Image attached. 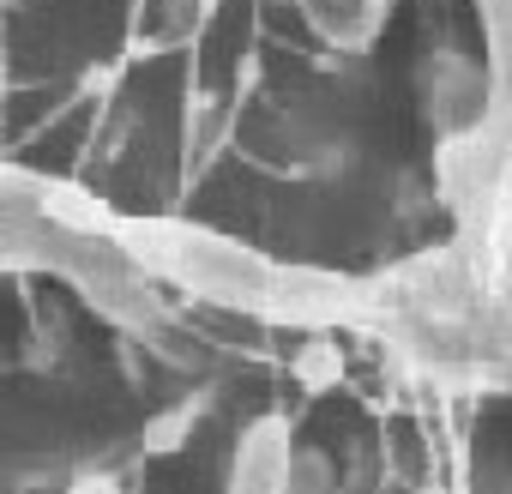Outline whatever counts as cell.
I'll return each mask as SVG.
<instances>
[{
  "label": "cell",
  "instance_id": "1",
  "mask_svg": "<svg viewBox=\"0 0 512 494\" xmlns=\"http://www.w3.org/2000/svg\"><path fill=\"white\" fill-rule=\"evenodd\" d=\"M115 247L151 284H169L193 302L253 314V320L266 314V296H272V278H278V266L266 254H253V247H241L217 229L181 223V217H121Z\"/></svg>",
  "mask_w": 512,
  "mask_h": 494
},
{
  "label": "cell",
  "instance_id": "2",
  "mask_svg": "<svg viewBox=\"0 0 512 494\" xmlns=\"http://www.w3.org/2000/svg\"><path fill=\"white\" fill-rule=\"evenodd\" d=\"M260 320L290 332H356V326H374V284H356L320 266H278Z\"/></svg>",
  "mask_w": 512,
  "mask_h": 494
},
{
  "label": "cell",
  "instance_id": "3",
  "mask_svg": "<svg viewBox=\"0 0 512 494\" xmlns=\"http://www.w3.org/2000/svg\"><path fill=\"white\" fill-rule=\"evenodd\" d=\"M223 494H296V422L284 410H260L235 428Z\"/></svg>",
  "mask_w": 512,
  "mask_h": 494
},
{
  "label": "cell",
  "instance_id": "4",
  "mask_svg": "<svg viewBox=\"0 0 512 494\" xmlns=\"http://www.w3.org/2000/svg\"><path fill=\"white\" fill-rule=\"evenodd\" d=\"M31 193H37L43 223L61 229V235H73V241H97V235L115 241V229H121L115 205H109L97 187H85V181H67V175H31Z\"/></svg>",
  "mask_w": 512,
  "mask_h": 494
},
{
  "label": "cell",
  "instance_id": "5",
  "mask_svg": "<svg viewBox=\"0 0 512 494\" xmlns=\"http://www.w3.org/2000/svg\"><path fill=\"white\" fill-rule=\"evenodd\" d=\"M290 380L302 392H338L344 386V332H302V344L290 350Z\"/></svg>",
  "mask_w": 512,
  "mask_h": 494
},
{
  "label": "cell",
  "instance_id": "6",
  "mask_svg": "<svg viewBox=\"0 0 512 494\" xmlns=\"http://www.w3.org/2000/svg\"><path fill=\"white\" fill-rule=\"evenodd\" d=\"M308 19H314L338 49H362V43H374L386 7H380V0H308Z\"/></svg>",
  "mask_w": 512,
  "mask_h": 494
},
{
  "label": "cell",
  "instance_id": "7",
  "mask_svg": "<svg viewBox=\"0 0 512 494\" xmlns=\"http://www.w3.org/2000/svg\"><path fill=\"white\" fill-rule=\"evenodd\" d=\"M61 494H121V476L91 470V476H79V482H73V488H61Z\"/></svg>",
  "mask_w": 512,
  "mask_h": 494
},
{
  "label": "cell",
  "instance_id": "8",
  "mask_svg": "<svg viewBox=\"0 0 512 494\" xmlns=\"http://www.w3.org/2000/svg\"><path fill=\"white\" fill-rule=\"evenodd\" d=\"M0 7H13V0H0Z\"/></svg>",
  "mask_w": 512,
  "mask_h": 494
}]
</instances>
